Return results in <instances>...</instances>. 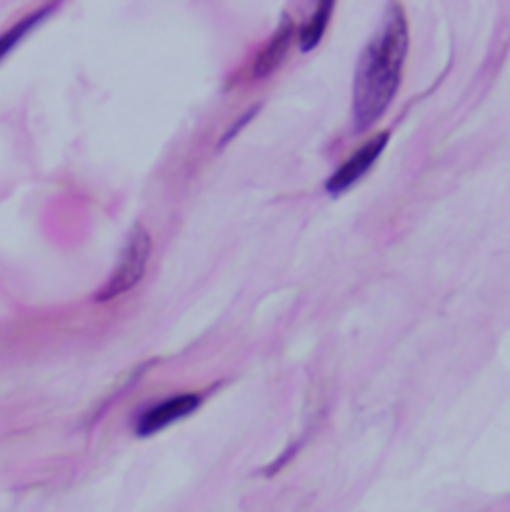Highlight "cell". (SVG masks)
<instances>
[{
	"label": "cell",
	"instance_id": "cell-1",
	"mask_svg": "<svg viewBox=\"0 0 510 512\" xmlns=\"http://www.w3.org/2000/svg\"><path fill=\"white\" fill-rule=\"evenodd\" d=\"M409 50V24L401 4H389L381 26L363 48L353 80L355 130L367 132L387 112L399 90Z\"/></svg>",
	"mask_w": 510,
	"mask_h": 512
},
{
	"label": "cell",
	"instance_id": "cell-2",
	"mask_svg": "<svg viewBox=\"0 0 510 512\" xmlns=\"http://www.w3.org/2000/svg\"><path fill=\"white\" fill-rule=\"evenodd\" d=\"M150 254H152V238L144 226L136 224L118 256L116 269L112 271L110 279L102 285L96 299L110 301L130 291L132 287H136L146 273Z\"/></svg>",
	"mask_w": 510,
	"mask_h": 512
},
{
	"label": "cell",
	"instance_id": "cell-3",
	"mask_svg": "<svg viewBox=\"0 0 510 512\" xmlns=\"http://www.w3.org/2000/svg\"><path fill=\"white\" fill-rule=\"evenodd\" d=\"M389 142V132H379L373 136L367 144H363L349 160H345L337 172H333L325 184V190L329 196L337 198L349 188H353L365 172L373 168V164L379 160L383 150L387 148Z\"/></svg>",
	"mask_w": 510,
	"mask_h": 512
},
{
	"label": "cell",
	"instance_id": "cell-4",
	"mask_svg": "<svg viewBox=\"0 0 510 512\" xmlns=\"http://www.w3.org/2000/svg\"><path fill=\"white\" fill-rule=\"evenodd\" d=\"M200 407V397L186 393V395H178V397H170L158 405H154L152 409H148L140 421H138V435L140 437H150L162 429H166L168 425L192 415L196 409Z\"/></svg>",
	"mask_w": 510,
	"mask_h": 512
},
{
	"label": "cell",
	"instance_id": "cell-5",
	"mask_svg": "<svg viewBox=\"0 0 510 512\" xmlns=\"http://www.w3.org/2000/svg\"><path fill=\"white\" fill-rule=\"evenodd\" d=\"M291 38H293V22L287 16V18L281 20V24L275 30V34L271 36V40L257 54L254 62L255 78H265L283 64V60L287 56V50H289V44H291Z\"/></svg>",
	"mask_w": 510,
	"mask_h": 512
},
{
	"label": "cell",
	"instance_id": "cell-6",
	"mask_svg": "<svg viewBox=\"0 0 510 512\" xmlns=\"http://www.w3.org/2000/svg\"><path fill=\"white\" fill-rule=\"evenodd\" d=\"M333 8H335V2H331V0H325V2L317 4L313 16L303 26L301 36H299V46H301L303 52H311L321 42V38L325 34V28L329 24V18L333 14Z\"/></svg>",
	"mask_w": 510,
	"mask_h": 512
},
{
	"label": "cell",
	"instance_id": "cell-7",
	"mask_svg": "<svg viewBox=\"0 0 510 512\" xmlns=\"http://www.w3.org/2000/svg\"><path fill=\"white\" fill-rule=\"evenodd\" d=\"M50 12V8H44V10H40V12H36L34 16H28V18H24L20 24H16L10 32H6L4 36H0V58L6 54V52H10L16 44H18V40L38 22V20H42L44 18V14H48Z\"/></svg>",
	"mask_w": 510,
	"mask_h": 512
}]
</instances>
